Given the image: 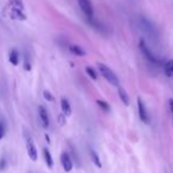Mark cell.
<instances>
[{
	"mask_svg": "<svg viewBox=\"0 0 173 173\" xmlns=\"http://www.w3.org/2000/svg\"><path fill=\"white\" fill-rule=\"evenodd\" d=\"M97 65H98V71H100L101 75L103 76V78L107 80V81L110 83L112 85H114V87H119L120 81H119L117 76L115 75V72H114L113 70L109 68L108 65L102 64V63H98Z\"/></svg>",
	"mask_w": 173,
	"mask_h": 173,
	"instance_id": "obj_1",
	"label": "cell"
},
{
	"mask_svg": "<svg viewBox=\"0 0 173 173\" xmlns=\"http://www.w3.org/2000/svg\"><path fill=\"white\" fill-rule=\"evenodd\" d=\"M139 46H140V50H141V52H142V55L145 56V58H146V60H148L150 63H155V64L160 63V60L157 58L153 53L150 52V50L148 49V46L146 45L145 40L141 39V40H140V43H139Z\"/></svg>",
	"mask_w": 173,
	"mask_h": 173,
	"instance_id": "obj_2",
	"label": "cell"
},
{
	"mask_svg": "<svg viewBox=\"0 0 173 173\" xmlns=\"http://www.w3.org/2000/svg\"><path fill=\"white\" fill-rule=\"evenodd\" d=\"M78 6L82 10V12L87 15V18H93L94 14V10H93V5H91L90 0H77Z\"/></svg>",
	"mask_w": 173,
	"mask_h": 173,
	"instance_id": "obj_3",
	"label": "cell"
},
{
	"mask_svg": "<svg viewBox=\"0 0 173 173\" xmlns=\"http://www.w3.org/2000/svg\"><path fill=\"white\" fill-rule=\"evenodd\" d=\"M26 150H27V154L32 161H36L38 159V152L36 148V145L33 142V140L31 138L26 139Z\"/></svg>",
	"mask_w": 173,
	"mask_h": 173,
	"instance_id": "obj_4",
	"label": "cell"
},
{
	"mask_svg": "<svg viewBox=\"0 0 173 173\" xmlns=\"http://www.w3.org/2000/svg\"><path fill=\"white\" fill-rule=\"evenodd\" d=\"M138 112H139V117L140 120L145 122V123H148L150 121V117H148V113H147V109L143 105L142 100L139 97L138 98Z\"/></svg>",
	"mask_w": 173,
	"mask_h": 173,
	"instance_id": "obj_5",
	"label": "cell"
},
{
	"mask_svg": "<svg viewBox=\"0 0 173 173\" xmlns=\"http://www.w3.org/2000/svg\"><path fill=\"white\" fill-rule=\"evenodd\" d=\"M38 115H39V119L42 122V126L44 128H47L50 125V120H49V114L46 112V109L43 105H39L38 107Z\"/></svg>",
	"mask_w": 173,
	"mask_h": 173,
	"instance_id": "obj_6",
	"label": "cell"
},
{
	"mask_svg": "<svg viewBox=\"0 0 173 173\" xmlns=\"http://www.w3.org/2000/svg\"><path fill=\"white\" fill-rule=\"evenodd\" d=\"M60 163H62V166L64 168L65 172H70L72 170V161H71V158L68 153H62L60 155Z\"/></svg>",
	"mask_w": 173,
	"mask_h": 173,
	"instance_id": "obj_7",
	"label": "cell"
},
{
	"mask_svg": "<svg viewBox=\"0 0 173 173\" xmlns=\"http://www.w3.org/2000/svg\"><path fill=\"white\" fill-rule=\"evenodd\" d=\"M10 15L12 19H17V20H26L27 17L24 13L22 10H17V8H11L10 11Z\"/></svg>",
	"mask_w": 173,
	"mask_h": 173,
	"instance_id": "obj_8",
	"label": "cell"
},
{
	"mask_svg": "<svg viewBox=\"0 0 173 173\" xmlns=\"http://www.w3.org/2000/svg\"><path fill=\"white\" fill-rule=\"evenodd\" d=\"M60 107H62V112L64 113L65 116H70L71 115V105L67 98H62L60 100Z\"/></svg>",
	"mask_w": 173,
	"mask_h": 173,
	"instance_id": "obj_9",
	"label": "cell"
},
{
	"mask_svg": "<svg viewBox=\"0 0 173 173\" xmlns=\"http://www.w3.org/2000/svg\"><path fill=\"white\" fill-rule=\"evenodd\" d=\"M117 95H119V97H120V100L122 101V103L125 105H129V103H130V100H129V96H128L127 91L125 90L123 88H119L117 89Z\"/></svg>",
	"mask_w": 173,
	"mask_h": 173,
	"instance_id": "obj_10",
	"label": "cell"
},
{
	"mask_svg": "<svg viewBox=\"0 0 173 173\" xmlns=\"http://www.w3.org/2000/svg\"><path fill=\"white\" fill-rule=\"evenodd\" d=\"M8 60L11 62L12 65H18V63H19V52H18L17 49H12V50L10 51Z\"/></svg>",
	"mask_w": 173,
	"mask_h": 173,
	"instance_id": "obj_11",
	"label": "cell"
},
{
	"mask_svg": "<svg viewBox=\"0 0 173 173\" xmlns=\"http://www.w3.org/2000/svg\"><path fill=\"white\" fill-rule=\"evenodd\" d=\"M69 51L72 53V55H75V56H80V57L85 56V51L80 45H75V44L69 45Z\"/></svg>",
	"mask_w": 173,
	"mask_h": 173,
	"instance_id": "obj_12",
	"label": "cell"
},
{
	"mask_svg": "<svg viewBox=\"0 0 173 173\" xmlns=\"http://www.w3.org/2000/svg\"><path fill=\"white\" fill-rule=\"evenodd\" d=\"M164 71L167 77H173V60H168L164 65Z\"/></svg>",
	"mask_w": 173,
	"mask_h": 173,
	"instance_id": "obj_13",
	"label": "cell"
},
{
	"mask_svg": "<svg viewBox=\"0 0 173 173\" xmlns=\"http://www.w3.org/2000/svg\"><path fill=\"white\" fill-rule=\"evenodd\" d=\"M43 154H44V159H45V163L47 167L49 168H52L53 166V160H52V157H51V153L49 152L47 148H44L43 150Z\"/></svg>",
	"mask_w": 173,
	"mask_h": 173,
	"instance_id": "obj_14",
	"label": "cell"
},
{
	"mask_svg": "<svg viewBox=\"0 0 173 173\" xmlns=\"http://www.w3.org/2000/svg\"><path fill=\"white\" fill-rule=\"evenodd\" d=\"M10 6L12 8H17V10H24V4L22 0H8Z\"/></svg>",
	"mask_w": 173,
	"mask_h": 173,
	"instance_id": "obj_15",
	"label": "cell"
},
{
	"mask_svg": "<svg viewBox=\"0 0 173 173\" xmlns=\"http://www.w3.org/2000/svg\"><path fill=\"white\" fill-rule=\"evenodd\" d=\"M90 157H91V160H93V163L95 164V165L97 166V167H101V161H100V158H98L97 153L95 152V150H90Z\"/></svg>",
	"mask_w": 173,
	"mask_h": 173,
	"instance_id": "obj_16",
	"label": "cell"
},
{
	"mask_svg": "<svg viewBox=\"0 0 173 173\" xmlns=\"http://www.w3.org/2000/svg\"><path fill=\"white\" fill-rule=\"evenodd\" d=\"M85 72H87V75L89 76L91 80H94V81L97 80V74H96V71L91 67H85Z\"/></svg>",
	"mask_w": 173,
	"mask_h": 173,
	"instance_id": "obj_17",
	"label": "cell"
},
{
	"mask_svg": "<svg viewBox=\"0 0 173 173\" xmlns=\"http://www.w3.org/2000/svg\"><path fill=\"white\" fill-rule=\"evenodd\" d=\"M96 103H97V105L103 110V112H105V113H108L109 110H110V107H109V105L105 102V101H102V100H97L96 101Z\"/></svg>",
	"mask_w": 173,
	"mask_h": 173,
	"instance_id": "obj_18",
	"label": "cell"
},
{
	"mask_svg": "<svg viewBox=\"0 0 173 173\" xmlns=\"http://www.w3.org/2000/svg\"><path fill=\"white\" fill-rule=\"evenodd\" d=\"M6 134V125L4 121H0V140Z\"/></svg>",
	"mask_w": 173,
	"mask_h": 173,
	"instance_id": "obj_19",
	"label": "cell"
},
{
	"mask_svg": "<svg viewBox=\"0 0 173 173\" xmlns=\"http://www.w3.org/2000/svg\"><path fill=\"white\" fill-rule=\"evenodd\" d=\"M43 96H44V98H45L46 101H49V102H53V101H55V97H53V95L50 91L44 90L43 91Z\"/></svg>",
	"mask_w": 173,
	"mask_h": 173,
	"instance_id": "obj_20",
	"label": "cell"
},
{
	"mask_svg": "<svg viewBox=\"0 0 173 173\" xmlns=\"http://www.w3.org/2000/svg\"><path fill=\"white\" fill-rule=\"evenodd\" d=\"M24 69H25L26 71H30V70H31V63L29 62L27 57L25 58V63H24Z\"/></svg>",
	"mask_w": 173,
	"mask_h": 173,
	"instance_id": "obj_21",
	"label": "cell"
},
{
	"mask_svg": "<svg viewBox=\"0 0 173 173\" xmlns=\"http://www.w3.org/2000/svg\"><path fill=\"white\" fill-rule=\"evenodd\" d=\"M5 168H6V160L5 158H1L0 159V171H2Z\"/></svg>",
	"mask_w": 173,
	"mask_h": 173,
	"instance_id": "obj_22",
	"label": "cell"
},
{
	"mask_svg": "<svg viewBox=\"0 0 173 173\" xmlns=\"http://www.w3.org/2000/svg\"><path fill=\"white\" fill-rule=\"evenodd\" d=\"M168 103H170V108H171V112H172V114H173V98H170Z\"/></svg>",
	"mask_w": 173,
	"mask_h": 173,
	"instance_id": "obj_23",
	"label": "cell"
},
{
	"mask_svg": "<svg viewBox=\"0 0 173 173\" xmlns=\"http://www.w3.org/2000/svg\"><path fill=\"white\" fill-rule=\"evenodd\" d=\"M58 121H60V123H62V125H64V120H63V116H60L58 117Z\"/></svg>",
	"mask_w": 173,
	"mask_h": 173,
	"instance_id": "obj_24",
	"label": "cell"
}]
</instances>
